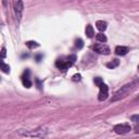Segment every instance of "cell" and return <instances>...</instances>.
Listing matches in <instances>:
<instances>
[{"mask_svg": "<svg viewBox=\"0 0 139 139\" xmlns=\"http://www.w3.org/2000/svg\"><path fill=\"white\" fill-rule=\"evenodd\" d=\"M138 85H139V78H137V79H134V80L130 81V83L126 84V85H124L121 89H119V90L113 95L111 101H112V102H116V101H119V100L124 99V98L128 96V95L133 90H134V89H136V87H137Z\"/></svg>", "mask_w": 139, "mask_h": 139, "instance_id": "cell-1", "label": "cell"}, {"mask_svg": "<svg viewBox=\"0 0 139 139\" xmlns=\"http://www.w3.org/2000/svg\"><path fill=\"white\" fill-rule=\"evenodd\" d=\"M20 134L28 137H45L48 134V130H46L43 127H40L36 130H31V132H20Z\"/></svg>", "mask_w": 139, "mask_h": 139, "instance_id": "cell-2", "label": "cell"}, {"mask_svg": "<svg viewBox=\"0 0 139 139\" xmlns=\"http://www.w3.org/2000/svg\"><path fill=\"white\" fill-rule=\"evenodd\" d=\"M113 130L119 135H125L132 130V127H130V125H128V124H118L114 126Z\"/></svg>", "mask_w": 139, "mask_h": 139, "instance_id": "cell-3", "label": "cell"}, {"mask_svg": "<svg viewBox=\"0 0 139 139\" xmlns=\"http://www.w3.org/2000/svg\"><path fill=\"white\" fill-rule=\"evenodd\" d=\"M92 50L96 51L97 53L100 54H109L110 53V48L104 43H96L92 46Z\"/></svg>", "mask_w": 139, "mask_h": 139, "instance_id": "cell-4", "label": "cell"}, {"mask_svg": "<svg viewBox=\"0 0 139 139\" xmlns=\"http://www.w3.org/2000/svg\"><path fill=\"white\" fill-rule=\"evenodd\" d=\"M99 88H100V91H99L98 99H99L100 101H104V100L108 98V96H109V87L105 85V84H102Z\"/></svg>", "mask_w": 139, "mask_h": 139, "instance_id": "cell-5", "label": "cell"}, {"mask_svg": "<svg viewBox=\"0 0 139 139\" xmlns=\"http://www.w3.org/2000/svg\"><path fill=\"white\" fill-rule=\"evenodd\" d=\"M23 9H24V4H23V2H22V1H15L14 2V12H15V15H16L18 21L21 20Z\"/></svg>", "mask_w": 139, "mask_h": 139, "instance_id": "cell-6", "label": "cell"}, {"mask_svg": "<svg viewBox=\"0 0 139 139\" xmlns=\"http://www.w3.org/2000/svg\"><path fill=\"white\" fill-rule=\"evenodd\" d=\"M29 74H31L29 70H26L24 72V74L22 75V83H23L24 87H26V88H31L32 87V81L29 79Z\"/></svg>", "mask_w": 139, "mask_h": 139, "instance_id": "cell-7", "label": "cell"}, {"mask_svg": "<svg viewBox=\"0 0 139 139\" xmlns=\"http://www.w3.org/2000/svg\"><path fill=\"white\" fill-rule=\"evenodd\" d=\"M56 66L58 67L59 70L65 71V70L69 69L71 65H70V63H69L67 61H63V60H58V61L56 62Z\"/></svg>", "mask_w": 139, "mask_h": 139, "instance_id": "cell-8", "label": "cell"}, {"mask_svg": "<svg viewBox=\"0 0 139 139\" xmlns=\"http://www.w3.org/2000/svg\"><path fill=\"white\" fill-rule=\"evenodd\" d=\"M128 51H129V49L127 47H124V46H118L115 48V53L118 56H125V54H127Z\"/></svg>", "mask_w": 139, "mask_h": 139, "instance_id": "cell-9", "label": "cell"}, {"mask_svg": "<svg viewBox=\"0 0 139 139\" xmlns=\"http://www.w3.org/2000/svg\"><path fill=\"white\" fill-rule=\"evenodd\" d=\"M107 26H108V24H107V22H104V21H97L96 22V27L100 32H104L105 29H107Z\"/></svg>", "mask_w": 139, "mask_h": 139, "instance_id": "cell-10", "label": "cell"}, {"mask_svg": "<svg viewBox=\"0 0 139 139\" xmlns=\"http://www.w3.org/2000/svg\"><path fill=\"white\" fill-rule=\"evenodd\" d=\"M85 33H86V36L88 38H92L95 35V31H94V27L91 25H87L86 26V29H85Z\"/></svg>", "mask_w": 139, "mask_h": 139, "instance_id": "cell-11", "label": "cell"}, {"mask_svg": "<svg viewBox=\"0 0 139 139\" xmlns=\"http://www.w3.org/2000/svg\"><path fill=\"white\" fill-rule=\"evenodd\" d=\"M119 61L118 59H114L112 60L111 62H108L107 63V66L109 67V69H115L116 66H119Z\"/></svg>", "mask_w": 139, "mask_h": 139, "instance_id": "cell-12", "label": "cell"}, {"mask_svg": "<svg viewBox=\"0 0 139 139\" xmlns=\"http://www.w3.org/2000/svg\"><path fill=\"white\" fill-rule=\"evenodd\" d=\"M26 47L28 49H35V48L39 47V43L34 41V40H29V41H26Z\"/></svg>", "mask_w": 139, "mask_h": 139, "instance_id": "cell-13", "label": "cell"}, {"mask_svg": "<svg viewBox=\"0 0 139 139\" xmlns=\"http://www.w3.org/2000/svg\"><path fill=\"white\" fill-rule=\"evenodd\" d=\"M96 39L98 40V41H100V42H103V43H104V42L108 40V38H107V36H105L104 34L100 33V34H97V35H96Z\"/></svg>", "mask_w": 139, "mask_h": 139, "instance_id": "cell-14", "label": "cell"}, {"mask_svg": "<svg viewBox=\"0 0 139 139\" xmlns=\"http://www.w3.org/2000/svg\"><path fill=\"white\" fill-rule=\"evenodd\" d=\"M75 47L77 49H81L84 47V41L81 38H77V39H75Z\"/></svg>", "mask_w": 139, "mask_h": 139, "instance_id": "cell-15", "label": "cell"}, {"mask_svg": "<svg viewBox=\"0 0 139 139\" xmlns=\"http://www.w3.org/2000/svg\"><path fill=\"white\" fill-rule=\"evenodd\" d=\"M1 70H2V72L3 73H10V66L9 65H7V64H4V62L3 61H1Z\"/></svg>", "mask_w": 139, "mask_h": 139, "instance_id": "cell-16", "label": "cell"}, {"mask_svg": "<svg viewBox=\"0 0 139 139\" xmlns=\"http://www.w3.org/2000/svg\"><path fill=\"white\" fill-rule=\"evenodd\" d=\"M75 61H76V56H75V54H71V56L67 57V62L70 63L71 66L75 63Z\"/></svg>", "mask_w": 139, "mask_h": 139, "instance_id": "cell-17", "label": "cell"}, {"mask_svg": "<svg viewBox=\"0 0 139 139\" xmlns=\"http://www.w3.org/2000/svg\"><path fill=\"white\" fill-rule=\"evenodd\" d=\"M94 81H95V84L98 86V87H100L103 84V81H102V78H100V77H96L94 79Z\"/></svg>", "mask_w": 139, "mask_h": 139, "instance_id": "cell-18", "label": "cell"}, {"mask_svg": "<svg viewBox=\"0 0 139 139\" xmlns=\"http://www.w3.org/2000/svg\"><path fill=\"white\" fill-rule=\"evenodd\" d=\"M133 122H135L136 124H139V114H136V115H133L132 118H130Z\"/></svg>", "mask_w": 139, "mask_h": 139, "instance_id": "cell-19", "label": "cell"}, {"mask_svg": "<svg viewBox=\"0 0 139 139\" xmlns=\"http://www.w3.org/2000/svg\"><path fill=\"white\" fill-rule=\"evenodd\" d=\"M80 74H75V75H73L72 76V80L73 81H79L80 80Z\"/></svg>", "mask_w": 139, "mask_h": 139, "instance_id": "cell-20", "label": "cell"}, {"mask_svg": "<svg viewBox=\"0 0 139 139\" xmlns=\"http://www.w3.org/2000/svg\"><path fill=\"white\" fill-rule=\"evenodd\" d=\"M1 58L2 59L5 58V48H2L1 49Z\"/></svg>", "mask_w": 139, "mask_h": 139, "instance_id": "cell-21", "label": "cell"}, {"mask_svg": "<svg viewBox=\"0 0 139 139\" xmlns=\"http://www.w3.org/2000/svg\"><path fill=\"white\" fill-rule=\"evenodd\" d=\"M36 81H37V84H38V88L41 89V88H42V87H41V83H40V81L38 80V79H36Z\"/></svg>", "mask_w": 139, "mask_h": 139, "instance_id": "cell-22", "label": "cell"}, {"mask_svg": "<svg viewBox=\"0 0 139 139\" xmlns=\"http://www.w3.org/2000/svg\"><path fill=\"white\" fill-rule=\"evenodd\" d=\"M41 57H42L41 54H39V56H37V57H36V60H37V62H39V61H40V59H41Z\"/></svg>", "mask_w": 139, "mask_h": 139, "instance_id": "cell-23", "label": "cell"}, {"mask_svg": "<svg viewBox=\"0 0 139 139\" xmlns=\"http://www.w3.org/2000/svg\"><path fill=\"white\" fill-rule=\"evenodd\" d=\"M136 133H139V127H138V126L136 127Z\"/></svg>", "mask_w": 139, "mask_h": 139, "instance_id": "cell-24", "label": "cell"}, {"mask_svg": "<svg viewBox=\"0 0 139 139\" xmlns=\"http://www.w3.org/2000/svg\"><path fill=\"white\" fill-rule=\"evenodd\" d=\"M138 71H139V65H138Z\"/></svg>", "mask_w": 139, "mask_h": 139, "instance_id": "cell-25", "label": "cell"}, {"mask_svg": "<svg viewBox=\"0 0 139 139\" xmlns=\"http://www.w3.org/2000/svg\"><path fill=\"white\" fill-rule=\"evenodd\" d=\"M137 100H139V97H138V98H137Z\"/></svg>", "mask_w": 139, "mask_h": 139, "instance_id": "cell-26", "label": "cell"}]
</instances>
